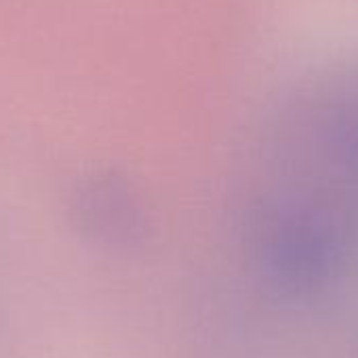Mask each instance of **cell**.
<instances>
[{"mask_svg":"<svg viewBox=\"0 0 358 358\" xmlns=\"http://www.w3.org/2000/svg\"><path fill=\"white\" fill-rule=\"evenodd\" d=\"M74 196L78 222L99 238H129L141 224L135 192L116 175L103 173L85 179Z\"/></svg>","mask_w":358,"mask_h":358,"instance_id":"obj_1","label":"cell"}]
</instances>
